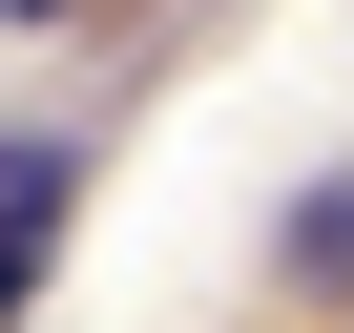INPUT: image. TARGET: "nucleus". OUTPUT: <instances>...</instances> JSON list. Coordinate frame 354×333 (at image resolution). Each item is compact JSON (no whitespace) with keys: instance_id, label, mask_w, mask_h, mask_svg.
I'll list each match as a JSON object with an SVG mask.
<instances>
[{"instance_id":"2","label":"nucleus","mask_w":354,"mask_h":333,"mask_svg":"<svg viewBox=\"0 0 354 333\" xmlns=\"http://www.w3.org/2000/svg\"><path fill=\"white\" fill-rule=\"evenodd\" d=\"M292 292H354V166H333V188L292 209Z\"/></svg>"},{"instance_id":"3","label":"nucleus","mask_w":354,"mask_h":333,"mask_svg":"<svg viewBox=\"0 0 354 333\" xmlns=\"http://www.w3.org/2000/svg\"><path fill=\"white\" fill-rule=\"evenodd\" d=\"M0 21H63V0H0Z\"/></svg>"},{"instance_id":"1","label":"nucleus","mask_w":354,"mask_h":333,"mask_svg":"<svg viewBox=\"0 0 354 333\" xmlns=\"http://www.w3.org/2000/svg\"><path fill=\"white\" fill-rule=\"evenodd\" d=\"M63 209H84V146H0V333L42 312V271H63Z\"/></svg>"}]
</instances>
